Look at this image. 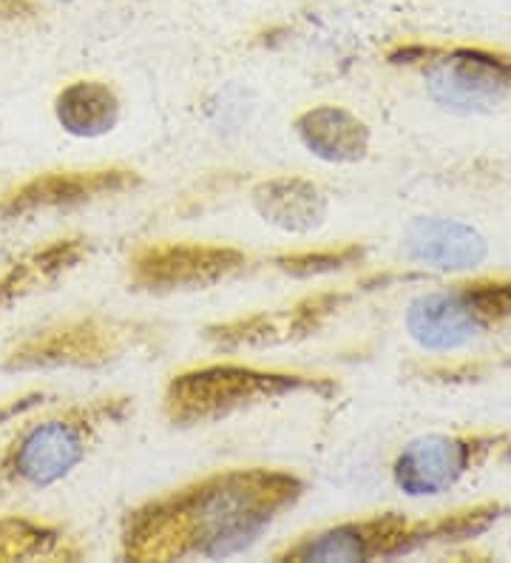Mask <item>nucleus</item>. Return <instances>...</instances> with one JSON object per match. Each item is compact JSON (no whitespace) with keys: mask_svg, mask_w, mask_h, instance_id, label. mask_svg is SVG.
I'll use <instances>...</instances> for the list:
<instances>
[{"mask_svg":"<svg viewBox=\"0 0 511 563\" xmlns=\"http://www.w3.org/2000/svg\"><path fill=\"white\" fill-rule=\"evenodd\" d=\"M60 532L29 518H0V561H32L52 555Z\"/></svg>","mask_w":511,"mask_h":563,"instance_id":"obj_16","label":"nucleus"},{"mask_svg":"<svg viewBox=\"0 0 511 563\" xmlns=\"http://www.w3.org/2000/svg\"><path fill=\"white\" fill-rule=\"evenodd\" d=\"M364 256V247L358 245H338V247H307V251H293V254H279L273 265L290 276L310 279V276H327L335 271H344L349 265H358Z\"/></svg>","mask_w":511,"mask_h":563,"instance_id":"obj_17","label":"nucleus"},{"mask_svg":"<svg viewBox=\"0 0 511 563\" xmlns=\"http://www.w3.org/2000/svg\"><path fill=\"white\" fill-rule=\"evenodd\" d=\"M86 254H89L86 240L68 236V240L52 242V245L23 256L21 262H14L12 268L0 276V308H7L14 299H21V296L32 294V290L43 288L48 282H55L63 271L75 268Z\"/></svg>","mask_w":511,"mask_h":563,"instance_id":"obj_15","label":"nucleus"},{"mask_svg":"<svg viewBox=\"0 0 511 563\" xmlns=\"http://www.w3.org/2000/svg\"><path fill=\"white\" fill-rule=\"evenodd\" d=\"M129 410L131 401L125 396H109L95 405L75 407L57 419L41 421L26 430L21 441H14L7 470L23 484L52 487L86 459L97 430L123 421Z\"/></svg>","mask_w":511,"mask_h":563,"instance_id":"obj_3","label":"nucleus"},{"mask_svg":"<svg viewBox=\"0 0 511 563\" xmlns=\"http://www.w3.org/2000/svg\"><path fill=\"white\" fill-rule=\"evenodd\" d=\"M247 268V254L204 242H148L129 256V279L145 294L204 290Z\"/></svg>","mask_w":511,"mask_h":563,"instance_id":"obj_4","label":"nucleus"},{"mask_svg":"<svg viewBox=\"0 0 511 563\" xmlns=\"http://www.w3.org/2000/svg\"><path fill=\"white\" fill-rule=\"evenodd\" d=\"M143 186V177L134 168L109 165V168H89V172H48L29 179L26 186L12 191L3 200V213L55 211V208H77L86 202L120 197L125 191Z\"/></svg>","mask_w":511,"mask_h":563,"instance_id":"obj_9","label":"nucleus"},{"mask_svg":"<svg viewBox=\"0 0 511 563\" xmlns=\"http://www.w3.org/2000/svg\"><path fill=\"white\" fill-rule=\"evenodd\" d=\"M299 393L330 396L333 378L290 371H265L251 364H204L174 376L165 387V416L170 424L197 427L222 421L233 412L279 401Z\"/></svg>","mask_w":511,"mask_h":563,"instance_id":"obj_2","label":"nucleus"},{"mask_svg":"<svg viewBox=\"0 0 511 563\" xmlns=\"http://www.w3.org/2000/svg\"><path fill=\"white\" fill-rule=\"evenodd\" d=\"M409 256L426 268L466 271L486 260V240L480 231L460 220H418L407 234Z\"/></svg>","mask_w":511,"mask_h":563,"instance_id":"obj_12","label":"nucleus"},{"mask_svg":"<svg viewBox=\"0 0 511 563\" xmlns=\"http://www.w3.org/2000/svg\"><path fill=\"white\" fill-rule=\"evenodd\" d=\"M466 302L471 305L484 324H498L511 317V276H498V279H475L466 285H457Z\"/></svg>","mask_w":511,"mask_h":563,"instance_id":"obj_19","label":"nucleus"},{"mask_svg":"<svg viewBox=\"0 0 511 563\" xmlns=\"http://www.w3.org/2000/svg\"><path fill=\"white\" fill-rule=\"evenodd\" d=\"M423 66L432 100L455 111H484L511 97V60L486 48H426Z\"/></svg>","mask_w":511,"mask_h":563,"instance_id":"obj_6","label":"nucleus"},{"mask_svg":"<svg viewBox=\"0 0 511 563\" xmlns=\"http://www.w3.org/2000/svg\"><path fill=\"white\" fill-rule=\"evenodd\" d=\"M407 330L423 351L446 353L480 336L486 324L466 302L460 288H455L418 296L407 310Z\"/></svg>","mask_w":511,"mask_h":563,"instance_id":"obj_10","label":"nucleus"},{"mask_svg":"<svg viewBox=\"0 0 511 563\" xmlns=\"http://www.w3.org/2000/svg\"><path fill=\"white\" fill-rule=\"evenodd\" d=\"M251 200L262 220L285 234H310L327 220V197L310 179H265L253 188Z\"/></svg>","mask_w":511,"mask_h":563,"instance_id":"obj_11","label":"nucleus"},{"mask_svg":"<svg viewBox=\"0 0 511 563\" xmlns=\"http://www.w3.org/2000/svg\"><path fill=\"white\" fill-rule=\"evenodd\" d=\"M500 441L503 435H421L409 441L392 464L396 487L412 498L446 493L495 453Z\"/></svg>","mask_w":511,"mask_h":563,"instance_id":"obj_7","label":"nucleus"},{"mask_svg":"<svg viewBox=\"0 0 511 563\" xmlns=\"http://www.w3.org/2000/svg\"><path fill=\"white\" fill-rule=\"evenodd\" d=\"M301 495L304 482L287 470L204 475L129 512L123 555L136 563L242 555Z\"/></svg>","mask_w":511,"mask_h":563,"instance_id":"obj_1","label":"nucleus"},{"mask_svg":"<svg viewBox=\"0 0 511 563\" xmlns=\"http://www.w3.org/2000/svg\"><path fill=\"white\" fill-rule=\"evenodd\" d=\"M426 543H432L430 521H407L398 512H384L310 532L276 552V561H378L407 555Z\"/></svg>","mask_w":511,"mask_h":563,"instance_id":"obj_5","label":"nucleus"},{"mask_svg":"<svg viewBox=\"0 0 511 563\" xmlns=\"http://www.w3.org/2000/svg\"><path fill=\"white\" fill-rule=\"evenodd\" d=\"M500 512H503L500 504H475V507L455 509V512H446L441 518H432V543L466 541V538L480 536V532H486L491 523L498 521Z\"/></svg>","mask_w":511,"mask_h":563,"instance_id":"obj_18","label":"nucleus"},{"mask_svg":"<svg viewBox=\"0 0 511 563\" xmlns=\"http://www.w3.org/2000/svg\"><path fill=\"white\" fill-rule=\"evenodd\" d=\"M57 123L75 137L95 140L114 131L120 123V97L109 82L77 80L68 82L55 100Z\"/></svg>","mask_w":511,"mask_h":563,"instance_id":"obj_14","label":"nucleus"},{"mask_svg":"<svg viewBox=\"0 0 511 563\" xmlns=\"http://www.w3.org/2000/svg\"><path fill=\"white\" fill-rule=\"evenodd\" d=\"M123 351V330L100 319H75L37 330L7 356V371L102 367Z\"/></svg>","mask_w":511,"mask_h":563,"instance_id":"obj_8","label":"nucleus"},{"mask_svg":"<svg viewBox=\"0 0 511 563\" xmlns=\"http://www.w3.org/2000/svg\"><path fill=\"white\" fill-rule=\"evenodd\" d=\"M296 134L313 157L324 163H358L369 152V129L341 106H315L296 118Z\"/></svg>","mask_w":511,"mask_h":563,"instance_id":"obj_13","label":"nucleus"}]
</instances>
